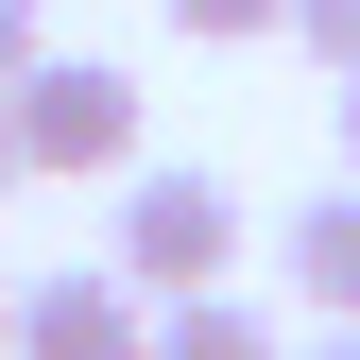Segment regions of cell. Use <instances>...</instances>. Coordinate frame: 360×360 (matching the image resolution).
Masks as SVG:
<instances>
[{
	"label": "cell",
	"mask_w": 360,
	"mask_h": 360,
	"mask_svg": "<svg viewBox=\"0 0 360 360\" xmlns=\"http://www.w3.org/2000/svg\"><path fill=\"white\" fill-rule=\"evenodd\" d=\"M18 172H34V155H18V120H0V189H18Z\"/></svg>",
	"instance_id": "10"
},
{
	"label": "cell",
	"mask_w": 360,
	"mask_h": 360,
	"mask_svg": "<svg viewBox=\"0 0 360 360\" xmlns=\"http://www.w3.org/2000/svg\"><path fill=\"white\" fill-rule=\"evenodd\" d=\"M120 275H138L155 309L223 292L240 275V189H223V172H138V189H120Z\"/></svg>",
	"instance_id": "2"
},
{
	"label": "cell",
	"mask_w": 360,
	"mask_h": 360,
	"mask_svg": "<svg viewBox=\"0 0 360 360\" xmlns=\"http://www.w3.org/2000/svg\"><path fill=\"white\" fill-rule=\"evenodd\" d=\"M34 52H52V34H34V0H0V86H18Z\"/></svg>",
	"instance_id": "8"
},
{
	"label": "cell",
	"mask_w": 360,
	"mask_h": 360,
	"mask_svg": "<svg viewBox=\"0 0 360 360\" xmlns=\"http://www.w3.org/2000/svg\"><path fill=\"white\" fill-rule=\"evenodd\" d=\"M343 172H360V69H343Z\"/></svg>",
	"instance_id": "9"
},
{
	"label": "cell",
	"mask_w": 360,
	"mask_h": 360,
	"mask_svg": "<svg viewBox=\"0 0 360 360\" xmlns=\"http://www.w3.org/2000/svg\"><path fill=\"white\" fill-rule=\"evenodd\" d=\"M0 343H18V275H0Z\"/></svg>",
	"instance_id": "12"
},
{
	"label": "cell",
	"mask_w": 360,
	"mask_h": 360,
	"mask_svg": "<svg viewBox=\"0 0 360 360\" xmlns=\"http://www.w3.org/2000/svg\"><path fill=\"white\" fill-rule=\"evenodd\" d=\"M275 257H292L309 326H360V172H343V189H309V206L275 223Z\"/></svg>",
	"instance_id": "4"
},
{
	"label": "cell",
	"mask_w": 360,
	"mask_h": 360,
	"mask_svg": "<svg viewBox=\"0 0 360 360\" xmlns=\"http://www.w3.org/2000/svg\"><path fill=\"white\" fill-rule=\"evenodd\" d=\"M309 360H360V326H326V343H309Z\"/></svg>",
	"instance_id": "11"
},
{
	"label": "cell",
	"mask_w": 360,
	"mask_h": 360,
	"mask_svg": "<svg viewBox=\"0 0 360 360\" xmlns=\"http://www.w3.org/2000/svg\"><path fill=\"white\" fill-rule=\"evenodd\" d=\"M0 120L34 172H138V69H103V52H34L0 86Z\"/></svg>",
	"instance_id": "1"
},
{
	"label": "cell",
	"mask_w": 360,
	"mask_h": 360,
	"mask_svg": "<svg viewBox=\"0 0 360 360\" xmlns=\"http://www.w3.org/2000/svg\"><path fill=\"white\" fill-rule=\"evenodd\" d=\"M292 52H326V69H360V0H292Z\"/></svg>",
	"instance_id": "7"
},
{
	"label": "cell",
	"mask_w": 360,
	"mask_h": 360,
	"mask_svg": "<svg viewBox=\"0 0 360 360\" xmlns=\"http://www.w3.org/2000/svg\"><path fill=\"white\" fill-rule=\"evenodd\" d=\"M0 360H155V292L120 275V257H103V275H34Z\"/></svg>",
	"instance_id": "3"
},
{
	"label": "cell",
	"mask_w": 360,
	"mask_h": 360,
	"mask_svg": "<svg viewBox=\"0 0 360 360\" xmlns=\"http://www.w3.org/2000/svg\"><path fill=\"white\" fill-rule=\"evenodd\" d=\"M189 52H257V34H292V0H155Z\"/></svg>",
	"instance_id": "6"
},
{
	"label": "cell",
	"mask_w": 360,
	"mask_h": 360,
	"mask_svg": "<svg viewBox=\"0 0 360 360\" xmlns=\"http://www.w3.org/2000/svg\"><path fill=\"white\" fill-rule=\"evenodd\" d=\"M155 360H292V343L257 326L240 292H189V309H155Z\"/></svg>",
	"instance_id": "5"
}]
</instances>
